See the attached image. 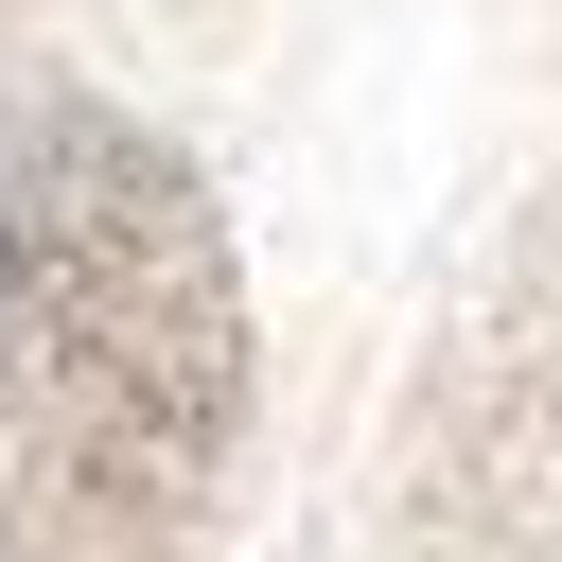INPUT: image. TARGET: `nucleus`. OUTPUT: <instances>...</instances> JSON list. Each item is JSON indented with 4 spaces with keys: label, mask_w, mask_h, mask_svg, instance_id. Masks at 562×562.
Returning a JSON list of instances; mask_svg holds the SVG:
<instances>
[{
    "label": "nucleus",
    "mask_w": 562,
    "mask_h": 562,
    "mask_svg": "<svg viewBox=\"0 0 562 562\" xmlns=\"http://www.w3.org/2000/svg\"><path fill=\"white\" fill-rule=\"evenodd\" d=\"M0 562H562V0H0Z\"/></svg>",
    "instance_id": "1"
}]
</instances>
